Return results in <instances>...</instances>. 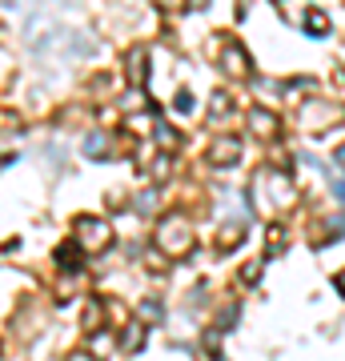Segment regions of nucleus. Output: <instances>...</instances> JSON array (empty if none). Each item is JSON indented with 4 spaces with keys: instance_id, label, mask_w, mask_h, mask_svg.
<instances>
[{
    "instance_id": "dca6fc26",
    "label": "nucleus",
    "mask_w": 345,
    "mask_h": 361,
    "mask_svg": "<svg viewBox=\"0 0 345 361\" xmlns=\"http://www.w3.org/2000/svg\"><path fill=\"white\" fill-rule=\"evenodd\" d=\"M97 322H101V305H92V310L85 313V325H89V329H92V325H97Z\"/></svg>"
},
{
    "instance_id": "f257e3e1",
    "label": "nucleus",
    "mask_w": 345,
    "mask_h": 361,
    "mask_svg": "<svg viewBox=\"0 0 345 361\" xmlns=\"http://www.w3.org/2000/svg\"><path fill=\"white\" fill-rule=\"evenodd\" d=\"M249 201H253L261 213H285V209H293V180L277 173V169H261L249 185Z\"/></svg>"
},
{
    "instance_id": "f3484780",
    "label": "nucleus",
    "mask_w": 345,
    "mask_h": 361,
    "mask_svg": "<svg viewBox=\"0 0 345 361\" xmlns=\"http://www.w3.org/2000/svg\"><path fill=\"white\" fill-rule=\"evenodd\" d=\"M109 345H113V337H97V341H92V349H97V353H104Z\"/></svg>"
},
{
    "instance_id": "39448f33",
    "label": "nucleus",
    "mask_w": 345,
    "mask_h": 361,
    "mask_svg": "<svg viewBox=\"0 0 345 361\" xmlns=\"http://www.w3.org/2000/svg\"><path fill=\"white\" fill-rule=\"evenodd\" d=\"M221 44V56H217V65L225 77L233 80H249L253 77V61H249V52L241 49V44H233V40H217Z\"/></svg>"
},
{
    "instance_id": "1a4fd4ad",
    "label": "nucleus",
    "mask_w": 345,
    "mask_h": 361,
    "mask_svg": "<svg viewBox=\"0 0 345 361\" xmlns=\"http://www.w3.org/2000/svg\"><path fill=\"white\" fill-rule=\"evenodd\" d=\"M80 149H85V157H92V161H104V157H113V145H109V137H104V133H89Z\"/></svg>"
},
{
    "instance_id": "6ab92c4d",
    "label": "nucleus",
    "mask_w": 345,
    "mask_h": 361,
    "mask_svg": "<svg viewBox=\"0 0 345 361\" xmlns=\"http://www.w3.org/2000/svg\"><path fill=\"white\" fill-rule=\"evenodd\" d=\"M68 361H92V357H89V353H73Z\"/></svg>"
},
{
    "instance_id": "9d476101",
    "label": "nucleus",
    "mask_w": 345,
    "mask_h": 361,
    "mask_svg": "<svg viewBox=\"0 0 345 361\" xmlns=\"http://www.w3.org/2000/svg\"><path fill=\"white\" fill-rule=\"evenodd\" d=\"M241 233H245V221H237V225H225V229H221V249L241 245Z\"/></svg>"
},
{
    "instance_id": "2eb2a0df",
    "label": "nucleus",
    "mask_w": 345,
    "mask_h": 361,
    "mask_svg": "<svg viewBox=\"0 0 345 361\" xmlns=\"http://www.w3.org/2000/svg\"><path fill=\"white\" fill-rule=\"evenodd\" d=\"M177 109H181V113H193V97H189V92H181V97H177Z\"/></svg>"
},
{
    "instance_id": "9b49d317",
    "label": "nucleus",
    "mask_w": 345,
    "mask_h": 361,
    "mask_svg": "<svg viewBox=\"0 0 345 361\" xmlns=\"http://www.w3.org/2000/svg\"><path fill=\"white\" fill-rule=\"evenodd\" d=\"M305 28H309V32H317V37H321V32L329 28V16H325V13H317V8H309V16H305Z\"/></svg>"
},
{
    "instance_id": "423d86ee",
    "label": "nucleus",
    "mask_w": 345,
    "mask_h": 361,
    "mask_svg": "<svg viewBox=\"0 0 345 361\" xmlns=\"http://www.w3.org/2000/svg\"><path fill=\"white\" fill-rule=\"evenodd\" d=\"M205 161H209L213 169L237 165V161H241V141H237V137H217V141L209 145V153H205Z\"/></svg>"
},
{
    "instance_id": "412c9836",
    "label": "nucleus",
    "mask_w": 345,
    "mask_h": 361,
    "mask_svg": "<svg viewBox=\"0 0 345 361\" xmlns=\"http://www.w3.org/2000/svg\"><path fill=\"white\" fill-rule=\"evenodd\" d=\"M157 4H165V8H173V4H177V0H157Z\"/></svg>"
},
{
    "instance_id": "6e6552de",
    "label": "nucleus",
    "mask_w": 345,
    "mask_h": 361,
    "mask_svg": "<svg viewBox=\"0 0 345 361\" xmlns=\"http://www.w3.org/2000/svg\"><path fill=\"white\" fill-rule=\"evenodd\" d=\"M125 65H128V85H133V89H141L145 80H149V52H145V49H133Z\"/></svg>"
},
{
    "instance_id": "4468645a",
    "label": "nucleus",
    "mask_w": 345,
    "mask_h": 361,
    "mask_svg": "<svg viewBox=\"0 0 345 361\" xmlns=\"http://www.w3.org/2000/svg\"><path fill=\"white\" fill-rule=\"evenodd\" d=\"M153 205H157V193H145V197H137V213H153Z\"/></svg>"
},
{
    "instance_id": "7ed1b4c3",
    "label": "nucleus",
    "mask_w": 345,
    "mask_h": 361,
    "mask_svg": "<svg viewBox=\"0 0 345 361\" xmlns=\"http://www.w3.org/2000/svg\"><path fill=\"white\" fill-rule=\"evenodd\" d=\"M341 104H329V101H309L301 113H297V125L305 133H325V129H333L337 121H341Z\"/></svg>"
},
{
    "instance_id": "f8f14e48",
    "label": "nucleus",
    "mask_w": 345,
    "mask_h": 361,
    "mask_svg": "<svg viewBox=\"0 0 345 361\" xmlns=\"http://www.w3.org/2000/svg\"><path fill=\"white\" fill-rule=\"evenodd\" d=\"M177 133L169 129V125H157V145H161V149H177Z\"/></svg>"
},
{
    "instance_id": "20e7f679",
    "label": "nucleus",
    "mask_w": 345,
    "mask_h": 361,
    "mask_svg": "<svg viewBox=\"0 0 345 361\" xmlns=\"http://www.w3.org/2000/svg\"><path fill=\"white\" fill-rule=\"evenodd\" d=\"M73 233H77V245L85 249V253H101V249L113 241V229H109V221H101V217H77Z\"/></svg>"
},
{
    "instance_id": "4be33fe9",
    "label": "nucleus",
    "mask_w": 345,
    "mask_h": 361,
    "mask_svg": "<svg viewBox=\"0 0 345 361\" xmlns=\"http://www.w3.org/2000/svg\"><path fill=\"white\" fill-rule=\"evenodd\" d=\"M193 4H197V8H201V4H209V0H193Z\"/></svg>"
},
{
    "instance_id": "aec40b11",
    "label": "nucleus",
    "mask_w": 345,
    "mask_h": 361,
    "mask_svg": "<svg viewBox=\"0 0 345 361\" xmlns=\"http://www.w3.org/2000/svg\"><path fill=\"white\" fill-rule=\"evenodd\" d=\"M337 161H341V165H345V145H341V149H337Z\"/></svg>"
},
{
    "instance_id": "a211bd4d",
    "label": "nucleus",
    "mask_w": 345,
    "mask_h": 361,
    "mask_svg": "<svg viewBox=\"0 0 345 361\" xmlns=\"http://www.w3.org/2000/svg\"><path fill=\"white\" fill-rule=\"evenodd\" d=\"M333 285H337V289L345 293V273H337V281H333Z\"/></svg>"
},
{
    "instance_id": "0eeeda50",
    "label": "nucleus",
    "mask_w": 345,
    "mask_h": 361,
    "mask_svg": "<svg viewBox=\"0 0 345 361\" xmlns=\"http://www.w3.org/2000/svg\"><path fill=\"white\" fill-rule=\"evenodd\" d=\"M277 129H282V125H277V116L269 113V109H253V113H249V133H253L257 141H273Z\"/></svg>"
},
{
    "instance_id": "ddd939ff",
    "label": "nucleus",
    "mask_w": 345,
    "mask_h": 361,
    "mask_svg": "<svg viewBox=\"0 0 345 361\" xmlns=\"http://www.w3.org/2000/svg\"><path fill=\"white\" fill-rule=\"evenodd\" d=\"M209 104H213V116H217V121H221V116H229V97H225V92H217Z\"/></svg>"
},
{
    "instance_id": "f03ea898",
    "label": "nucleus",
    "mask_w": 345,
    "mask_h": 361,
    "mask_svg": "<svg viewBox=\"0 0 345 361\" xmlns=\"http://www.w3.org/2000/svg\"><path fill=\"white\" fill-rule=\"evenodd\" d=\"M193 221L185 217V213H173V217H165L161 225H157V249L165 253V257L181 261L193 253Z\"/></svg>"
}]
</instances>
